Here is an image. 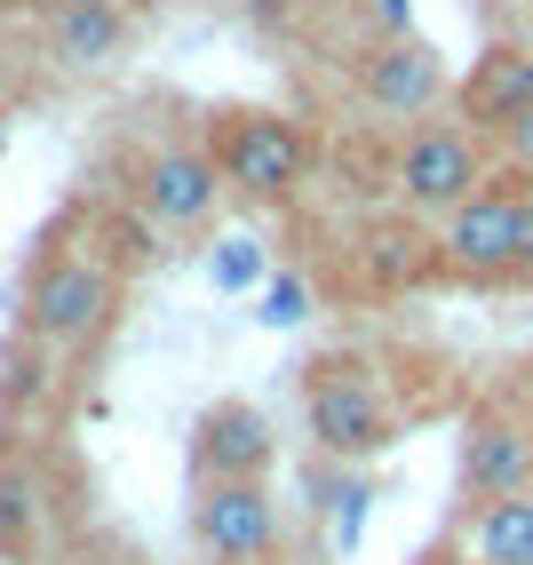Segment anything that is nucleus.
<instances>
[{
    "label": "nucleus",
    "mask_w": 533,
    "mask_h": 565,
    "mask_svg": "<svg viewBox=\"0 0 533 565\" xmlns=\"http://www.w3.org/2000/svg\"><path fill=\"white\" fill-rule=\"evenodd\" d=\"M438 255H446V271L486 279V287L525 279L533 271V175H502L478 200H462L438 232Z\"/></svg>",
    "instance_id": "nucleus-1"
},
{
    "label": "nucleus",
    "mask_w": 533,
    "mask_h": 565,
    "mask_svg": "<svg viewBox=\"0 0 533 565\" xmlns=\"http://www.w3.org/2000/svg\"><path fill=\"white\" fill-rule=\"evenodd\" d=\"M215 168L247 200H287L302 183V168H311V143H302V128L287 120V111H223Z\"/></svg>",
    "instance_id": "nucleus-2"
},
{
    "label": "nucleus",
    "mask_w": 533,
    "mask_h": 565,
    "mask_svg": "<svg viewBox=\"0 0 533 565\" xmlns=\"http://www.w3.org/2000/svg\"><path fill=\"white\" fill-rule=\"evenodd\" d=\"M111 311H120V287H111V271L88 263V255L41 263V279L24 295V327L41 334V343H56V351H88L111 327Z\"/></svg>",
    "instance_id": "nucleus-3"
},
{
    "label": "nucleus",
    "mask_w": 533,
    "mask_h": 565,
    "mask_svg": "<svg viewBox=\"0 0 533 565\" xmlns=\"http://www.w3.org/2000/svg\"><path fill=\"white\" fill-rule=\"evenodd\" d=\"M302 414H311V438L327 446V455H342V462H366V455H383V446L398 438L383 383H374L366 366H342V359L311 374V391H302Z\"/></svg>",
    "instance_id": "nucleus-4"
},
{
    "label": "nucleus",
    "mask_w": 533,
    "mask_h": 565,
    "mask_svg": "<svg viewBox=\"0 0 533 565\" xmlns=\"http://www.w3.org/2000/svg\"><path fill=\"white\" fill-rule=\"evenodd\" d=\"M486 143L478 128H446V120H423L406 143H398V200L423 207V215H454L462 200L486 192Z\"/></svg>",
    "instance_id": "nucleus-5"
},
{
    "label": "nucleus",
    "mask_w": 533,
    "mask_h": 565,
    "mask_svg": "<svg viewBox=\"0 0 533 565\" xmlns=\"http://www.w3.org/2000/svg\"><path fill=\"white\" fill-rule=\"evenodd\" d=\"M192 534L215 565H263L279 542V510H271V486L247 478V486H200V510H192Z\"/></svg>",
    "instance_id": "nucleus-6"
},
{
    "label": "nucleus",
    "mask_w": 533,
    "mask_h": 565,
    "mask_svg": "<svg viewBox=\"0 0 533 565\" xmlns=\"http://www.w3.org/2000/svg\"><path fill=\"white\" fill-rule=\"evenodd\" d=\"M215 192H223V168H215V152H200V143H168V152L143 160V215L168 223V232L207 223Z\"/></svg>",
    "instance_id": "nucleus-7"
},
{
    "label": "nucleus",
    "mask_w": 533,
    "mask_h": 565,
    "mask_svg": "<svg viewBox=\"0 0 533 565\" xmlns=\"http://www.w3.org/2000/svg\"><path fill=\"white\" fill-rule=\"evenodd\" d=\"M359 88L374 111H391V120H423V111L446 96V64L430 41H414V32H398V41H383L366 64H359Z\"/></svg>",
    "instance_id": "nucleus-8"
},
{
    "label": "nucleus",
    "mask_w": 533,
    "mask_h": 565,
    "mask_svg": "<svg viewBox=\"0 0 533 565\" xmlns=\"http://www.w3.org/2000/svg\"><path fill=\"white\" fill-rule=\"evenodd\" d=\"M271 470V423L247 398H215L200 414V486H247Z\"/></svg>",
    "instance_id": "nucleus-9"
},
{
    "label": "nucleus",
    "mask_w": 533,
    "mask_h": 565,
    "mask_svg": "<svg viewBox=\"0 0 533 565\" xmlns=\"http://www.w3.org/2000/svg\"><path fill=\"white\" fill-rule=\"evenodd\" d=\"M462 486L478 502H502L533 486V430L510 423V414H470L462 430Z\"/></svg>",
    "instance_id": "nucleus-10"
},
{
    "label": "nucleus",
    "mask_w": 533,
    "mask_h": 565,
    "mask_svg": "<svg viewBox=\"0 0 533 565\" xmlns=\"http://www.w3.org/2000/svg\"><path fill=\"white\" fill-rule=\"evenodd\" d=\"M462 111H470V128H486V136L518 128L533 111V56L525 49H486L478 72L462 81Z\"/></svg>",
    "instance_id": "nucleus-11"
},
{
    "label": "nucleus",
    "mask_w": 533,
    "mask_h": 565,
    "mask_svg": "<svg viewBox=\"0 0 533 565\" xmlns=\"http://www.w3.org/2000/svg\"><path fill=\"white\" fill-rule=\"evenodd\" d=\"M128 41V9L120 0H56V17H49V49L72 64V72H88V64H111Z\"/></svg>",
    "instance_id": "nucleus-12"
},
{
    "label": "nucleus",
    "mask_w": 533,
    "mask_h": 565,
    "mask_svg": "<svg viewBox=\"0 0 533 565\" xmlns=\"http://www.w3.org/2000/svg\"><path fill=\"white\" fill-rule=\"evenodd\" d=\"M470 550H478V565H533V486L502 502H478Z\"/></svg>",
    "instance_id": "nucleus-13"
},
{
    "label": "nucleus",
    "mask_w": 533,
    "mask_h": 565,
    "mask_svg": "<svg viewBox=\"0 0 533 565\" xmlns=\"http://www.w3.org/2000/svg\"><path fill=\"white\" fill-rule=\"evenodd\" d=\"M32 550H41V478L24 462H0V557L32 565Z\"/></svg>",
    "instance_id": "nucleus-14"
},
{
    "label": "nucleus",
    "mask_w": 533,
    "mask_h": 565,
    "mask_svg": "<svg viewBox=\"0 0 533 565\" xmlns=\"http://www.w3.org/2000/svg\"><path fill=\"white\" fill-rule=\"evenodd\" d=\"M263 319H271V327H302V319H311V287H302L295 271L271 279V287H263Z\"/></svg>",
    "instance_id": "nucleus-15"
},
{
    "label": "nucleus",
    "mask_w": 533,
    "mask_h": 565,
    "mask_svg": "<svg viewBox=\"0 0 533 565\" xmlns=\"http://www.w3.org/2000/svg\"><path fill=\"white\" fill-rule=\"evenodd\" d=\"M255 271H263V255H255V239H232V247L215 255V287H247Z\"/></svg>",
    "instance_id": "nucleus-16"
},
{
    "label": "nucleus",
    "mask_w": 533,
    "mask_h": 565,
    "mask_svg": "<svg viewBox=\"0 0 533 565\" xmlns=\"http://www.w3.org/2000/svg\"><path fill=\"white\" fill-rule=\"evenodd\" d=\"M502 143H510V168H518V175H533V111H525L518 128H502Z\"/></svg>",
    "instance_id": "nucleus-17"
},
{
    "label": "nucleus",
    "mask_w": 533,
    "mask_h": 565,
    "mask_svg": "<svg viewBox=\"0 0 533 565\" xmlns=\"http://www.w3.org/2000/svg\"><path fill=\"white\" fill-rule=\"evenodd\" d=\"M374 9H383V24H391V41L406 32V0H374Z\"/></svg>",
    "instance_id": "nucleus-18"
},
{
    "label": "nucleus",
    "mask_w": 533,
    "mask_h": 565,
    "mask_svg": "<svg viewBox=\"0 0 533 565\" xmlns=\"http://www.w3.org/2000/svg\"><path fill=\"white\" fill-rule=\"evenodd\" d=\"M0 9H17V0H0Z\"/></svg>",
    "instance_id": "nucleus-19"
}]
</instances>
